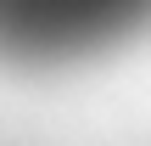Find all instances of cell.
Masks as SVG:
<instances>
[{
  "label": "cell",
  "mask_w": 151,
  "mask_h": 146,
  "mask_svg": "<svg viewBox=\"0 0 151 146\" xmlns=\"http://www.w3.org/2000/svg\"><path fill=\"white\" fill-rule=\"evenodd\" d=\"M151 39V0H0V68L73 73Z\"/></svg>",
  "instance_id": "6da1fadb"
}]
</instances>
